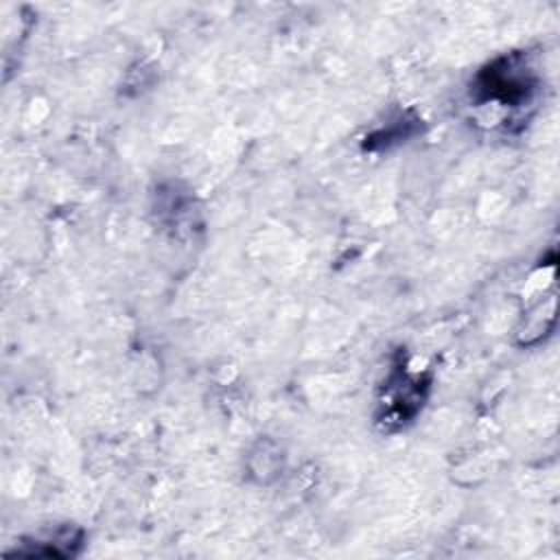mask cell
<instances>
[{
  "label": "cell",
  "instance_id": "obj_1",
  "mask_svg": "<svg viewBox=\"0 0 560 560\" xmlns=\"http://www.w3.org/2000/svg\"><path fill=\"white\" fill-rule=\"evenodd\" d=\"M477 88L486 94V101L492 98L501 105H518L521 101L529 98L534 79L529 77L527 68H518L514 59H501L479 77Z\"/></svg>",
  "mask_w": 560,
  "mask_h": 560
}]
</instances>
